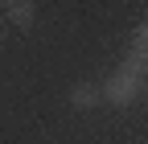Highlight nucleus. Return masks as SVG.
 <instances>
[{"label": "nucleus", "mask_w": 148, "mask_h": 144, "mask_svg": "<svg viewBox=\"0 0 148 144\" xmlns=\"http://www.w3.org/2000/svg\"><path fill=\"white\" fill-rule=\"evenodd\" d=\"M140 95H144V74L127 70L123 62L115 66V74L103 82V103H111V107H132Z\"/></svg>", "instance_id": "nucleus-1"}, {"label": "nucleus", "mask_w": 148, "mask_h": 144, "mask_svg": "<svg viewBox=\"0 0 148 144\" xmlns=\"http://www.w3.org/2000/svg\"><path fill=\"white\" fill-rule=\"evenodd\" d=\"M99 103H103V86L99 82H74V91H70V107L74 111H95Z\"/></svg>", "instance_id": "nucleus-2"}, {"label": "nucleus", "mask_w": 148, "mask_h": 144, "mask_svg": "<svg viewBox=\"0 0 148 144\" xmlns=\"http://www.w3.org/2000/svg\"><path fill=\"white\" fill-rule=\"evenodd\" d=\"M4 16H8L12 29H33V21H37V4H33V0H12V4H4Z\"/></svg>", "instance_id": "nucleus-3"}, {"label": "nucleus", "mask_w": 148, "mask_h": 144, "mask_svg": "<svg viewBox=\"0 0 148 144\" xmlns=\"http://www.w3.org/2000/svg\"><path fill=\"white\" fill-rule=\"evenodd\" d=\"M127 58H132L144 74H148V21H140L132 29V41H127Z\"/></svg>", "instance_id": "nucleus-4"}, {"label": "nucleus", "mask_w": 148, "mask_h": 144, "mask_svg": "<svg viewBox=\"0 0 148 144\" xmlns=\"http://www.w3.org/2000/svg\"><path fill=\"white\" fill-rule=\"evenodd\" d=\"M144 95H148V74H144Z\"/></svg>", "instance_id": "nucleus-5"}, {"label": "nucleus", "mask_w": 148, "mask_h": 144, "mask_svg": "<svg viewBox=\"0 0 148 144\" xmlns=\"http://www.w3.org/2000/svg\"><path fill=\"white\" fill-rule=\"evenodd\" d=\"M0 12H4V0H0Z\"/></svg>", "instance_id": "nucleus-6"}, {"label": "nucleus", "mask_w": 148, "mask_h": 144, "mask_svg": "<svg viewBox=\"0 0 148 144\" xmlns=\"http://www.w3.org/2000/svg\"><path fill=\"white\" fill-rule=\"evenodd\" d=\"M4 4H12V0H4Z\"/></svg>", "instance_id": "nucleus-7"}]
</instances>
